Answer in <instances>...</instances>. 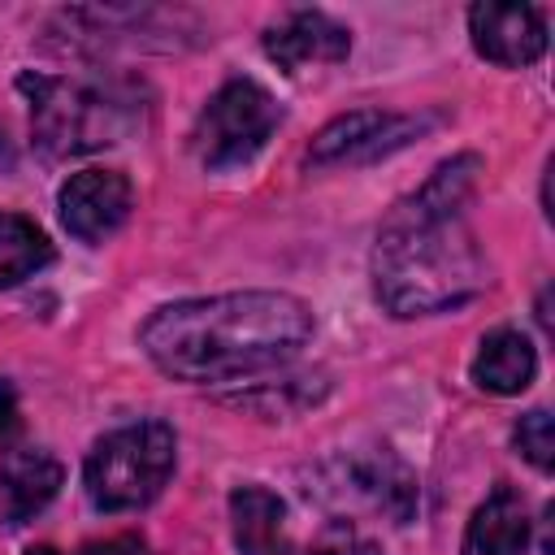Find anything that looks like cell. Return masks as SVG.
<instances>
[{
    "instance_id": "cell-1",
    "label": "cell",
    "mask_w": 555,
    "mask_h": 555,
    "mask_svg": "<svg viewBox=\"0 0 555 555\" xmlns=\"http://www.w3.org/2000/svg\"><path fill=\"white\" fill-rule=\"evenodd\" d=\"M481 160L473 152L442 160L377 230L373 291L395 317H425L468 304L486 291V256L464 225Z\"/></svg>"
},
{
    "instance_id": "cell-2",
    "label": "cell",
    "mask_w": 555,
    "mask_h": 555,
    "mask_svg": "<svg viewBox=\"0 0 555 555\" xmlns=\"http://www.w3.org/2000/svg\"><path fill=\"white\" fill-rule=\"evenodd\" d=\"M312 338V312L286 291H230L156 308L139 347L178 382H230L286 364Z\"/></svg>"
},
{
    "instance_id": "cell-3",
    "label": "cell",
    "mask_w": 555,
    "mask_h": 555,
    "mask_svg": "<svg viewBox=\"0 0 555 555\" xmlns=\"http://www.w3.org/2000/svg\"><path fill=\"white\" fill-rule=\"evenodd\" d=\"M178 460V438L165 421H134L104 434L82 468L87 494L100 512H134L147 507Z\"/></svg>"
},
{
    "instance_id": "cell-4",
    "label": "cell",
    "mask_w": 555,
    "mask_h": 555,
    "mask_svg": "<svg viewBox=\"0 0 555 555\" xmlns=\"http://www.w3.org/2000/svg\"><path fill=\"white\" fill-rule=\"evenodd\" d=\"M22 91L30 95V130H35V143L52 160L82 156V152H95L104 143H117V134L126 126L121 100L108 95L95 82L22 74Z\"/></svg>"
},
{
    "instance_id": "cell-5",
    "label": "cell",
    "mask_w": 555,
    "mask_h": 555,
    "mask_svg": "<svg viewBox=\"0 0 555 555\" xmlns=\"http://www.w3.org/2000/svg\"><path fill=\"white\" fill-rule=\"evenodd\" d=\"M278 121H282V108H278V100L260 82L230 78L204 104L191 143H195L199 165H208V169H234V165H247L269 143V134L278 130Z\"/></svg>"
},
{
    "instance_id": "cell-6",
    "label": "cell",
    "mask_w": 555,
    "mask_h": 555,
    "mask_svg": "<svg viewBox=\"0 0 555 555\" xmlns=\"http://www.w3.org/2000/svg\"><path fill=\"white\" fill-rule=\"evenodd\" d=\"M438 117H416V113H386V108H356L334 117L308 147V165L330 169V165H369L377 156H390L408 147L416 134H425Z\"/></svg>"
},
{
    "instance_id": "cell-7",
    "label": "cell",
    "mask_w": 555,
    "mask_h": 555,
    "mask_svg": "<svg viewBox=\"0 0 555 555\" xmlns=\"http://www.w3.org/2000/svg\"><path fill=\"white\" fill-rule=\"evenodd\" d=\"M134 186L117 169H82L61 186V221L82 243H104L126 225Z\"/></svg>"
},
{
    "instance_id": "cell-8",
    "label": "cell",
    "mask_w": 555,
    "mask_h": 555,
    "mask_svg": "<svg viewBox=\"0 0 555 555\" xmlns=\"http://www.w3.org/2000/svg\"><path fill=\"white\" fill-rule=\"evenodd\" d=\"M473 48L494 65H529L546 52V17L533 4H473Z\"/></svg>"
},
{
    "instance_id": "cell-9",
    "label": "cell",
    "mask_w": 555,
    "mask_h": 555,
    "mask_svg": "<svg viewBox=\"0 0 555 555\" xmlns=\"http://www.w3.org/2000/svg\"><path fill=\"white\" fill-rule=\"evenodd\" d=\"M347 52H351V30L317 9H295L264 30V56L286 74H299L308 65H334Z\"/></svg>"
},
{
    "instance_id": "cell-10",
    "label": "cell",
    "mask_w": 555,
    "mask_h": 555,
    "mask_svg": "<svg viewBox=\"0 0 555 555\" xmlns=\"http://www.w3.org/2000/svg\"><path fill=\"white\" fill-rule=\"evenodd\" d=\"M61 464L43 447H13L0 460V516L9 525L30 520L43 512L61 490Z\"/></svg>"
},
{
    "instance_id": "cell-11",
    "label": "cell",
    "mask_w": 555,
    "mask_h": 555,
    "mask_svg": "<svg viewBox=\"0 0 555 555\" xmlns=\"http://www.w3.org/2000/svg\"><path fill=\"white\" fill-rule=\"evenodd\" d=\"M525 546H529L525 499L516 486H494L468 520L464 555H525Z\"/></svg>"
},
{
    "instance_id": "cell-12",
    "label": "cell",
    "mask_w": 555,
    "mask_h": 555,
    "mask_svg": "<svg viewBox=\"0 0 555 555\" xmlns=\"http://www.w3.org/2000/svg\"><path fill=\"white\" fill-rule=\"evenodd\" d=\"M538 373V351L520 330H494L473 356V382L490 395H520Z\"/></svg>"
},
{
    "instance_id": "cell-13",
    "label": "cell",
    "mask_w": 555,
    "mask_h": 555,
    "mask_svg": "<svg viewBox=\"0 0 555 555\" xmlns=\"http://www.w3.org/2000/svg\"><path fill=\"white\" fill-rule=\"evenodd\" d=\"M230 520H234V542L238 555H291L282 520L286 507L273 490L264 486H238L230 494Z\"/></svg>"
},
{
    "instance_id": "cell-14",
    "label": "cell",
    "mask_w": 555,
    "mask_h": 555,
    "mask_svg": "<svg viewBox=\"0 0 555 555\" xmlns=\"http://www.w3.org/2000/svg\"><path fill=\"white\" fill-rule=\"evenodd\" d=\"M48 260H52L48 234L30 217L0 208V291L4 286H17L30 273H39Z\"/></svg>"
},
{
    "instance_id": "cell-15",
    "label": "cell",
    "mask_w": 555,
    "mask_h": 555,
    "mask_svg": "<svg viewBox=\"0 0 555 555\" xmlns=\"http://www.w3.org/2000/svg\"><path fill=\"white\" fill-rule=\"evenodd\" d=\"M512 442H516V451H520L538 473H551V464H555V425H551V412H546V408L525 412V416L516 421V429H512Z\"/></svg>"
},
{
    "instance_id": "cell-16",
    "label": "cell",
    "mask_w": 555,
    "mask_h": 555,
    "mask_svg": "<svg viewBox=\"0 0 555 555\" xmlns=\"http://www.w3.org/2000/svg\"><path fill=\"white\" fill-rule=\"evenodd\" d=\"M304 555H377L369 542H360L356 533H347V529H334L325 542H317L312 551H304Z\"/></svg>"
},
{
    "instance_id": "cell-17",
    "label": "cell",
    "mask_w": 555,
    "mask_h": 555,
    "mask_svg": "<svg viewBox=\"0 0 555 555\" xmlns=\"http://www.w3.org/2000/svg\"><path fill=\"white\" fill-rule=\"evenodd\" d=\"M35 555H52V551H35ZM78 555H147L139 538H108V542H95V546H82Z\"/></svg>"
},
{
    "instance_id": "cell-18",
    "label": "cell",
    "mask_w": 555,
    "mask_h": 555,
    "mask_svg": "<svg viewBox=\"0 0 555 555\" xmlns=\"http://www.w3.org/2000/svg\"><path fill=\"white\" fill-rule=\"evenodd\" d=\"M17 425V395H13V382L0 377V438Z\"/></svg>"
}]
</instances>
